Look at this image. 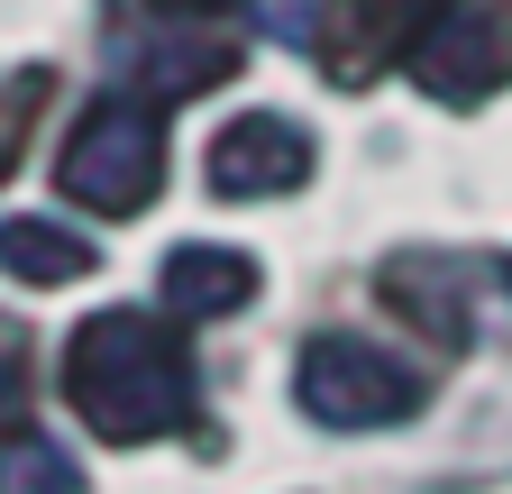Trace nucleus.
I'll return each mask as SVG.
<instances>
[{
    "label": "nucleus",
    "instance_id": "15",
    "mask_svg": "<svg viewBox=\"0 0 512 494\" xmlns=\"http://www.w3.org/2000/svg\"><path fill=\"white\" fill-rule=\"evenodd\" d=\"M503 284H512V266H503Z\"/></svg>",
    "mask_w": 512,
    "mask_h": 494
},
{
    "label": "nucleus",
    "instance_id": "5",
    "mask_svg": "<svg viewBox=\"0 0 512 494\" xmlns=\"http://www.w3.org/2000/svg\"><path fill=\"white\" fill-rule=\"evenodd\" d=\"M110 65L138 101H192L238 74V46L220 37V19H147V28H110Z\"/></svg>",
    "mask_w": 512,
    "mask_h": 494
},
{
    "label": "nucleus",
    "instance_id": "7",
    "mask_svg": "<svg viewBox=\"0 0 512 494\" xmlns=\"http://www.w3.org/2000/svg\"><path fill=\"white\" fill-rule=\"evenodd\" d=\"M311 183V129L284 110H238L229 129L211 138V193L229 202H266V193H293Z\"/></svg>",
    "mask_w": 512,
    "mask_h": 494
},
{
    "label": "nucleus",
    "instance_id": "10",
    "mask_svg": "<svg viewBox=\"0 0 512 494\" xmlns=\"http://www.w3.org/2000/svg\"><path fill=\"white\" fill-rule=\"evenodd\" d=\"M83 476H74V458H64L55 440H28V430H19V440L10 449H0V494H74Z\"/></svg>",
    "mask_w": 512,
    "mask_h": 494
},
{
    "label": "nucleus",
    "instance_id": "3",
    "mask_svg": "<svg viewBox=\"0 0 512 494\" xmlns=\"http://www.w3.org/2000/svg\"><path fill=\"white\" fill-rule=\"evenodd\" d=\"M293 394L320 430H394L421 412V366H403L394 348H375L357 330H320L293 357Z\"/></svg>",
    "mask_w": 512,
    "mask_h": 494
},
{
    "label": "nucleus",
    "instance_id": "9",
    "mask_svg": "<svg viewBox=\"0 0 512 494\" xmlns=\"http://www.w3.org/2000/svg\"><path fill=\"white\" fill-rule=\"evenodd\" d=\"M0 275L19 284H74L92 275V238L64 220H0Z\"/></svg>",
    "mask_w": 512,
    "mask_h": 494
},
{
    "label": "nucleus",
    "instance_id": "14",
    "mask_svg": "<svg viewBox=\"0 0 512 494\" xmlns=\"http://www.w3.org/2000/svg\"><path fill=\"white\" fill-rule=\"evenodd\" d=\"M229 0H110V28H147V19H220Z\"/></svg>",
    "mask_w": 512,
    "mask_h": 494
},
{
    "label": "nucleus",
    "instance_id": "11",
    "mask_svg": "<svg viewBox=\"0 0 512 494\" xmlns=\"http://www.w3.org/2000/svg\"><path fill=\"white\" fill-rule=\"evenodd\" d=\"M28 430V330L0 321V440Z\"/></svg>",
    "mask_w": 512,
    "mask_h": 494
},
{
    "label": "nucleus",
    "instance_id": "4",
    "mask_svg": "<svg viewBox=\"0 0 512 494\" xmlns=\"http://www.w3.org/2000/svg\"><path fill=\"white\" fill-rule=\"evenodd\" d=\"M412 83L448 110H476L512 83V19L494 10V0H448V10L421 28L412 46Z\"/></svg>",
    "mask_w": 512,
    "mask_h": 494
},
{
    "label": "nucleus",
    "instance_id": "2",
    "mask_svg": "<svg viewBox=\"0 0 512 494\" xmlns=\"http://www.w3.org/2000/svg\"><path fill=\"white\" fill-rule=\"evenodd\" d=\"M55 183L83 211H101V220L147 211L156 183H165V119H156V101H138V92L92 101L74 119V138H64V156H55Z\"/></svg>",
    "mask_w": 512,
    "mask_h": 494
},
{
    "label": "nucleus",
    "instance_id": "6",
    "mask_svg": "<svg viewBox=\"0 0 512 494\" xmlns=\"http://www.w3.org/2000/svg\"><path fill=\"white\" fill-rule=\"evenodd\" d=\"M448 10V0H330L320 10V65H330V83H375V74H394V65H412V46H421V28Z\"/></svg>",
    "mask_w": 512,
    "mask_h": 494
},
{
    "label": "nucleus",
    "instance_id": "12",
    "mask_svg": "<svg viewBox=\"0 0 512 494\" xmlns=\"http://www.w3.org/2000/svg\"><path fill=\"white\" fill-rule=\"evenodd\" d=\"M320 10H330V0H247L256 37H284V46H311L320 37Z\"/></svg>",
    "mask_w": 512,
    "mask_h": 494
},
{
    "label": "nucleus",
    "instance_id": "1",
    "mask_svg": "<svg viewBox=\"0 0 512 494\" xmlns=\"http://www.w3.org/2000/svg\"><path fill=\"white\" fill-rule=\"evenodd\" d=\"M64 403H74L101 440L138 449V440H174L202 412V366L192 339L147 321V312H92L64 339Z\"/></svg>",
    "mask_w": 512,
    "mask_h": 494
},
{
    "label": "nucleus",
    "instance_id": "8",
    "mask_svg": "<svg viewBox=\"0 0 512 494\" xmlns=\"http://www.w3.org/2000/svg\"><path fill=\"white\" fill-rule=\"evenodd\" d=\"M256 302V257L238 247H174L165 257V312L174 321H220V312H247Z\"/></svg>",
    "mask_w": 512,
    "mask_h": 494
},
{
    "label": "nucleus",
    "instance_id": "13",
    "mask_svg": "<svg viewBox=\"0 0 512 494\" xmlns=\"http://www.w3.org/2000/svg\"><path fill=\"white\" fill-rule=\"evenodd\" d=\"M46 101V74H19V83H0V174L19 165V147H28V110Z\"/></svg>",
    "mask_w": 512,
    "mask_h": 494
}]
</instances>
